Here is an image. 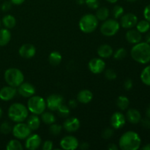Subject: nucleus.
Returning a JSON list of instances; mask_svg holds the SVG:
<instances>
[{"label":"nucleus","instance_id":"obj_31","mask_svg":"<svg viewBox=\"0 0 150 150\" xmlns=\"http://www.w3.org/2000/svg\"><path fill=\"white\" fill-rule=\"evenodd\" d=\"M130 101L126 96H120L117 100V105L121 110H125L129 106Z\"/></svg>","mask_w":150,"mask_h":150},{"label":"nucleus","instance_id":"obj_37","mask_svg":"<svg viewBox=\"0 0 150 150\" xmlns=\"http://www.w3.org/2000/svg\"><path fill=\"white\" fill-rule=\"evenodd\" d=\"M123 13H124V9H123V7H122V6H114L112 11V14L113 16H114V18H119L122 17Z\"/></svg>","mask_w":150,"mask_h":150},{"label":"nucleus","instance_id":"obj_27","mask_svg":"<svg viewBox=\"0 0 150 150\" xmlns=\"http://www.w3.org/2000/svg\"><path fill=\"white\" fill-rule=\"evenodd\" d=\"M109 16V10L107 7H103L98 8L95 16L100 21H105Z\"/></svg>","mask_w":150,"mask_h":150},{"label":"nucleus","instance_id":"obj_50","mask_svg":"<svg viewBox=\"0 0 150 150\" xmlns=\"http://www.w3.org/2000/svg\"><path fill=\"white\" fill-rule=\"evenodd\" d=\"M143 150H150V144H147L145 145L144 146L142 147Z\"/></svg>","mask_w":150,"mask_h":150},{"label":"nucleus","instance_id":"obj_14","mask_svg":"<svg viewBox=\"0 0 150 150\" xmlns=\"http://www.w3.org/2000/svg\"><path fill=\"white\" fill-rule=\"evenodd\" d=\"M18 53L19 55L23 58L31 59L36 54V48L32 44H23L19 48Z\"/></svg>","mask_w":150,"mask_h":150},{"label":"nucleus","instance_id":"obj_7","mask_svg":"<svg viewBox=\"0 0 150 150\" xmlns=\"http://www.w3.org/2000/svg\"><path fill=\"white\" fill-rule=\"evenodd\" d=\"M120 24L114 19H108L103 23L100 26V32L106 37L114 36L118 32Z\"/></svg>","mask_w":150,"mask_h":150},{"label":"nucleus","instance_id":"obj_55","mask_svg":"<svg viewBox=\"0 0 150 150\" xmlns=\"http://www.w3.org/2000/svg\"><path fill=\"white\" fill-rule=\"evenodd\" d=\"M126 1H129V2H134V1H137V0H126Z\"/></svg>","mask_w":150,"mask_h":150},{"label":"nucleus","instance_id":"obj_32","mask_svg":"<svg viewBox=\"0 0 150 150\" xmlns=\"http://www.w3.org/2000/svg\"><path fill=\"white\" fill-rule=\"evenodd\" d=\"M6 149L7 150H22L23 146H22L21 143L19 141L13 139V140L10 141L7 143Z\"/></svg>","mask_w":150,"mask_h":150},{"label":"nucleus","instance_id":"obj_1","mask_svg":"<svg viewBox=\"0 0 150 150\" xmlns=\"http://www.w3.org/2000/svg\"><path fill=\"white\" fill-rule=\"evenodd\" d=\"M142 144L140 136L134 131H127L120 137L119 146L122 150H137Z\"/></svg>","mask_w":150,"mask_h":150},{"label":"nucleus","instance_id":"obj_51","mask_svg":"<svg viewBox=\"0 0 150 150\" xmlns=\"http://www.w3.org/2000/svg\"><path fill=\"white\" fill-rule=\"evenodd\" d=\"M146 42L150 44V32L146 35Z\"/></svg>","mask_w":150,"mask_h":150},{"label":"nucleus","instance_id":"obj_46","mask_svg":"<svg viewBox=\"0 0 150 150\" xmlns=\"http://www.w3.org/2000/svg\"><path fill=\"white\" fill-rule=\"evenodd\" d=\"M25 0H10L12 4H16V5H19V4H21L22 3L24 2Z\"/></svg>","mask_w":150,"mask_h":150},{"label":"nucleus","instance_id":"obj_38","mask_svg":"<svg viewBox=\"0 0 150 150\" xmlns=\"http://www.w3.org/2000/svg\"><path fill=\"white\" fill-rule=\"evenodd\" d=\"M84 1L89 8L97 10L99 7L100 2L98 0H85Z\"/></svg>","mask_w":150,"mask_h":150},{"label":"nucleus","instance_id":"obj_11","mask_svg":"<svg viewBox=\"0 0 150 150\" xmlns=\"http://www.w3.org/2000/svg\"><path fill=\"white\" fill-rule=\"evenodd\" d=\"M138 23V18L133 13H127L122 15L120 21V24L125 29H131Z\"/></svg>","mask_w":150,"mask_h":150},{"label":"nucleus","instance_id":"obj_45","mask_svg":"<svg viewBox=\"0 0 150 150\" xmlns=\"http://www.w3.org/2000/svg\"><path fill=\"white\" fill-rule=\"evenodd\" d=\"M124 87L126 90H130V89H132V87H133V81H132L131 79H127L125 81Z\"/></svg>","mask_w":150,"mask_h":150},{"label":"nucleus","instance_id":"obj_26","mask_svg":"<svg viewBox=\"0 0 150 150\" xmlns=\"http://www.w3.org/2000/svg\"><path fill=\"white\" fill-rule=\"evenodd\" d=\"M62 55L58 51H53V52H51L50 54L49 57H48L50 64L54 66L59 64L60 62H62Z\"/></svg>","mask_w":150,"mask_h":150},{"label":"nucleus","instance_id":"obj_6","mask_svg":"<svg viewBox=\"0 0 150 150\" xmlns=\"http://www.w3.org/2000/svg\"><path fill=\"white\" fill-rule=\"evenodd\" d=\"M28 110L34 114L40 115L45 111L46 103L45 100L40 96H32L27 103Z\"/></svg>","mask_w":150,"mask_h":150},{"label":"nucleus","instance_id":"obj_24","mask_svg":"<svg viewBox=\"0 0 150 150\" xmlns=\"http://www.w3.org/2000/svg\"><path fill=\"white\" fill-rule=\"evenodd\" d=\"M11 39V34L8 29H0V46L7 45Z\"/></svg>","mask_w":150,"mask_h":150},{"label":"nucleus","instance_id":"obj_36","mask_svg":"<svg viewBox=\"0 0 150 150\" xmlns=\"http://www.w3.org/2000/svg\"><path fill=\"white\" fill-rule=\"evenodd\" d=\"M57 111H58L60 117H66L70 114V108L65 105H63L62 104L57 109Z\"/></svg>","mask_w":150,"mask_h":150},{"label":"nucleus","instance_id":"obj_25","mask_svg":"<svg viewBox=\"0 0 150 150\" xmlns=\"http://www.w3.org/2000/svg\"><path fill=\"white\" fill-rule=\"evenodd\" d=\"M2 23L7 29H13L16 25V19L11 15H7L2 18Z\"/></svg>","mask_w":150,"mask_h":150},{"label":"nucleus","instance_id":"obj_9","mask_svg":"<svg viewBox=\"0 0 150 150\" xmlns=\"http://www.w3.org/2000/svg\"><path fill=\"white\" fill-rule=\"evenodd\" d=\"M61 148L65 150L76 149L79 146V141L73 136H67L63 138L60 142Z\"/></svg>","mask_w":150,"mask_h":150},{"label":"nucleus","instance_id":"obj_44","mask_svg":"<svg viewBox=\"0 0 150 150\" xmlns=\"http://www.w3.org/2000/svg\"><path fill=\"white\" fill-rule=\"evenodd\" d=\"M141 122H142V126H143L144 128L150 129V119H143V120H141Z\"/></svg>","mask_w":150,"mask_h":150},{"label":"nucleus","instance_id":"obj_34","mask_svg":"<svg viewBox=\"0 0 150 150\" xmlns=\"http://www.w3.org/2000/svg\"><path fill=\"white\" fill-rule=\"evenodd\" d=\"M114 54V58L116 59H122L127 55V51L124 48H118Z\"/></svg>","mask_w":150,"mask_h":150},{"label":"nucleus","instance_id":"obj_57","mask_svg":"<svg viewBox=\"0 0 150 150\" xmlns=\"http://www.w3.org/2000/svg\"><path fill=\"white\" fill-rule=\"evenodd\" d=\"M0 26H1V21H0Z\"/></svg>","mask_w":150,"mask_h":150},{"label":"nucleus","instance_id":"obj_23","mask_svg":"<svg viewBox=\"0 0 150 150\" xmlns=\"http://www.w3.org/2000/svg\"><path fill=\"white\" fill-rule=\"evenodd\" d=\"M26 124L32 130H38L40 125V120L37 114H32L27 117Z\"/></svg>","mask_w":150,"mask_h":150},{"label":"nucleus","instance_id":"obj_53","mask_svg":"<svg viewBox=\"0 0 150 150\" xmlns=\"http://www.w3.org/2000/svg\"><path fill=\"white\" fill-rule=\"evenodd\" d=\"M107 1H108V2H109V3H112V4H114V3H116L117 2V1H118V0H106Z\"/></svg>","mask_w":150,"mask_h":150},{"label":"nucleus","instance_id":"obj_40","mask_svg":"<svg viewBox=\"0 0 150 150\" xmlns=\"http://www.w3.org/2000/svg\"><path fill=\"white\" fill-rule=\"evenodd\" d=\"M114 134V130L111 128H106L104 130V131L103 132L102 136L103 139H108L111 137Z\"/></svg>","mask_w":150,"mask_h":150},{"label":"nucleus","instance_id":"obj_13","mask_svg":"<svg viewBox=\"0 0 150 150\" xmlns=\"http://www.w3.org/2000/svg\"><path fill=\"white\" fill-rule=\"evenodd\" d=\"M18 87V92L23 98H30L35 93V86L30 83H22Z\"/></svg>","mask_w":150,"mask_h":150},{"label":"nucleus","instance_id":"obj_56","mask_svg":"<svg viewBox=\"0 0 150 150\" xmlns=\"http://www.w3.org/2000/svg\"><path fill=\"white\" fill-rule=\"evenodd\" d=\"M78 1H79V3H82V2H83V1H84L85 0H78Z\"/></svg>","mask_w":150,"mask_h":150},{"label":"nucleus","instance_id":"obj_5","mask_svg":"<svg viewBox=\"0 0 150 150\" xmlns=\"http://www.w3.org/2000/svg\"><path fill=\"white\" fill-rule=\"evenodd\" d=\"M98 19L92 14L84 15L79 21V28L84 33H91L97 29Z\"/></svg>","mask_w":150,"mask_h":150},{"label":"nucleus","instance_id":"obj_8","mask_svg":"<svg viewBox=\"0 0 150 150\" xmlns=\"http://www.w3.org/2000/svg\"><path fill=\"white\" fill-rule=\"evenodd\" d=\"M13 134L16 139H25L31 134V130L29 126L27 125L26 123L18 122L16 125L13 127Z\"/></svg>","mask_w":150,"mask_h":150},{"label":"nucleus","instance_id":"obj_3","mask_svg":"<svg viewBox=\"0 0 150 150\" xmlns=\"http://www.w3.org/2000/svg\"><path fill=\"white\" fill-rule=\"evenodd\" d=\"M28 108L21 103H13L9 108L8 117L15 122H22L27 119Z\"/></svg>","mask_w":150,"mask_h":150},{"label":"nucleus","instance_id":"obj_43","mask_svg":"<svg viewBox=\"0 0 150 150\" xmlns=\"http://www.w3.org/2000/svg\"><path fill=\"white\" fill-rule=\"evenodd\" d=\"M53 149V142L51 141H46L42 144L43 150H51Z\"/></svg>","mask_w":150,"mask_h":150},{"label":"nucleus","instance_id":"obj_33","mask_svg":"<svg viewBox=\"0 0 150 150\" xmlns=\"http://www.w3.org/2000/svg\"><path fill=\"white\" fill-rule=\"evenodd\" d=\"M62 130V126L59 124H54V123L51 124L49 127L50 133L54 136H57V135L59 134Z\"/></svg>","mask_w":150,"mask_h":150},{"label":"nucleus","instance_id":"obj_22","mask_svg":"<svg viewBox=\"0 0 150 150\" xmlns=\"http://www.w3.org/2000/svg\"><path fill=\"white\" fill-rule=\"evenodd\" d=\"M113 53L112 48L107 44L100 45L98 49V54L100 58H109L113 55Z\"/></svg>","mask_w":150,"mask_h":150},{"label":"nucleus","instance_id":"obj_18","mask_svg":"<svg viewBox=\"0 0 150 150\" xmlns=\"http://www.w3.org/2000/svg\"><path fill=\"white\" fill-rule=\"evenodd\" d=\"M63 127L67 132H75L80 127V122L76 117H71L64 121Z\"/></svg>","mask_w":150,"mask_h":150},{"label":"nucleus","instance_id":"obj_28","mask_svg":"<svg viewBox=\"0 0 150 150\" xmlns=\"http://www.w3.org/2000/svg\"><path fill=\"white\" fill-rule=\"evenodd\" d=\"M41 120L47 125H51L56 122V117L52 113L43 112L41 114Z\"/></svg>","mask_w":150,"mask_h":150},{"label":"nucleus","instance_id":"obj_29","mask_svg":"<svg viewBox=\"0 0 150 150\" xmlns=\"http://www.w3.org/2000/svg\"><path fill=\"white\" fill-rule=\"evenodd\" d=\"M136 26V29L140 33H146L149 31L150 28V23L146 20H142L138 22Z\"/></svg>","mask_w":150,"mask_h":150},{"label":"nucleus","instance_id":"obj_49","mask_svg":"<svg viewBox=\"0 0 150 150\" xmlns=\"http://www.w3.org/2000/svg\"><path fill=\"white\" fill-rule=\"evenodd\" d=\"M108 149L109 150H117L118 149V147H117L114 144H111L108 146Z\"/></svg>","mask_w":150,"mask_h":150},{"label":"nucleus","instance_id":"obj_12","mask_svg":"<svg viewBox=\"0 0 150 150\" xmlns=\"http://www.w3.org/2000/svg\"><path fill=\"white\" fill-rule=\"evenodd\" d=\"M88 66H89V70L92 73L98 74V73H101L104 70L105 67V63L102 59L94 58L89 61Z\"/></svg>","mask_w":150,"mask_h":150},{"label":"nucleus","instance_id":"obj_19","mask_svg":"<svg viewBox=\"0 0 150 150\" xmlns=\"http://www.w3.org/2000/svg\"><path fill=\"white\" fill-rule=\"evenodd\" d=\"M126 40L128 41L130 43L132 44H136L141 42L142 39V34L136 29H130V30L127 31V33L125 35Z\"/></svg>","mask_w":150,"mask_h":150},{"label":"nucleus","instance_id":"obj_17","mask_svg":"<svg viewBox=\"0 0 150 150\" xmlns=\"http://www.w3.org/2000/svg\"><path fill=\"white\" fill-rule=\"evenodd\" d=\"M17 93L16 87L8 86H4L0 89V99L4 101H9L13 99Z\"/></svg>","mask_w":150,"mask_h":150},{"label":"nucleus","instance_id":"obj_48","mask_svg":"<svg viewBox=\"0 0 150 150\" xmlns=\"http://www.w3.org/2000/svg\"><path fill=\"white\" fill-rule=\"evenodd\" d=\"M80 148L81 149H87L88 148H89V144H88L87 143H86V142L82 143L80 145Z\"/></svg>","mask_w":150,"mask_h":150},{"label":"nucleus","instance_id":"obj_30","mask_svg":"<svg viewBox=\"0 0 150 150\" xmlns=\"http://www.w3.org/2000/svg\"><path fill=\"white\" fill-rule=\"evenodd\" d=\"M141 79L144 84L150 86V65L145 67L141 74Z\"/></svg>","mask_w":150,"mask_h":150},{"label":"nucleus","instance_id":"obj_15","mask_svg":"<svg viewBox=\"0 0 150 150\" xmlns=\"http://www.w3.org/2000/svg\"><path fill=\"white\" fill-rule=\"evenodd\" d=\"M41 144V139L40 136L38 134L29 135L26 138V143H25V146L27 149L29 150H35L40 147Z\"/></svg>","mask_w":150,"mask_h":150},{"label":"nucleus","instance_id":"obj_20","mask_svg":"<svg viewBox=\"0 0 150 150\" xmlns=\"http://www.w3.org/2000/svg\"><path fill=\"white\" fill-rule=\"evenodd\" d=\"M93 95L92 92L88 89H83L80 91L77 95V100L79 103L83 104H87L92 101Z\"/></svg>","mask_w":150,"mask_h":150},{"label":"nucleus","instance_id":"obj_47","mask_svg":"<svg viewBox=\"0 0 150 150\" xmlns=\"http://www.w3.org/2000/svg\"><path fill=\"white\" fill-rule=\"evenodd\" d=\"M69 105H70L71 108H74V107H76L77 105V103H76V101L75 100H71L69 102Z\"/></svg>","mask_w":150,"mask_h":150},{"label":"nucleus","instance_id":"obj_4","mask_svg":"<svg viewBox=\"0 0 150 150\" xmlns=\"http://www.w3.org/2000/svg\"><path fill=\"white\" fill-rule=\"evenodd\" d=\"M4 79L9 86L18 87L24 80L23 73L18 68H9L4 73Z\"/></svg>","mask_w":150,"mask_h":150},{"label":"nucleus","instance_id":"obj_42","mask_svg":"<svg viewBox=\"0 0 150 150\" xmlns=\"http://www.w3.org/2000/svg\"><path fill=\"white\" fill-rule=\"evenodd\" d=\"M144 16L145 18V20L150 23V4L145 7L144 10Z\"/></svg>","mask_w":150,"mask_h":150},{"label":"nucleus","instance_id":"obj_41","mask_svg":"<svg viewBox=\"0 0 150 150\" xmlns=\"http://www.w3.org/2000/svg\"><path fill=\"white\" fill-rule=\"evenodd\" d=\"M11 7H12L11 1H4V2H3V4H1V10H2V11L7 12V11H9V10H10Z\"/></svg>","mask_w":150,"mask_h":150},{"label":"nucleus","instance_id":"obj_21","mask_svg":"<svg viewBox=\"0 0 150 150\" xmlns=\"http://www.w3.org/2000/svg\"><path fill=\"white\" fill-rule=\"evenodd\" d=\"M126 117H127V120L132 124H138L139 122H140L141 120H142L140 112L134 108H130L127 111Z\"/></svg>","mask_w":150,"mask_h":150},{"label":"nucleus","instance_id":"obj_35","mask_svg":"<svg viewBox=\"0 0 150 150\" xmlns=\"http://www.w3.org/2000/svg\"><path fill=\"white\" fill-rule=\"evenodd\" d=\"M12 130H13V128H12L11 125L9 122H4L0 126V132L2 134H9L12 131Z\"/></svg>","mask_w":150,"mask_h":150},{"label":"nucleus","instance_id":"obj_10","mask_svg":"<svg viewBox=\"0 0 150 150\" xmlns=\"http://www.w3.org/2000/svg\"><path fill=\"white\" fill-rule=\"evenodd\" d=\"M63 98L57 94L49 95L46 100V106L51 111H57L59 107L62 104Z\"/></svg>","mask_w":150,"mask_h":150},{"label":"nucleus","instance_id":"obj_39","mask_svg":"<svg viewBox=\"0 0 150 150\" xmlns=\"http://www.w3.org/2000/svg\"><path fill=\"white\" fill-rule=\"evenodd\" d=\"M105 76L108 80H114L117 78V73L111 69H108L105 73Z\"/></svg>","mask_w":150,"mask_h":150},{"label":"nucleus","instance_id":"obj_2","mask_svg":"<svg viewBox=\"0 0 150 150\" xmlns=\"http://www.w3.org/2000/svg\"><path fill=\"white\" fill-rule=\"evenodd\" d=\"M130 54L133 59L141 64L150 62V44L146 42L136 43L132 48Z\"/></svg>","mask_w":150,"mask_h":150},{"label":"nucleus","instance_id":"obj_16","mask_svg":"<svg viewBox=\"0 0 150 150\" xmlns=\"http://www.w3.org/2000/svg\"><path fill=\"white\" fill-rule=\"evenodd\" d=\"M125 117L121 112H115L111 116V125L114 128H122L125 125Z\"/></svg>","mask_w":150,"mask_h":150},{"label":"nucleus","instance_id":"obj_52","mask_svg":"<svg viewBox=\"0 0 150 150\" xmlns=\"http://www.w3.org/2000/svg\"><path fill=\"white\" fill-rule=\"evenodd\" d=\"M146 115H147L148 118L150 119V106L148 108L147 111H146Z\"/></svg>","mask_w":150,"mask_h":150},{"label":"nucleus","instance_id":"obj_54","mask_svg":"<svg viewBox=\"0 0 150 150\" xmlns=\"http://www.w3.org/2000/svg\"><path fill=\"white\" fill-rule=\"evenodd\" d=\"M2 114H3L2 109H1V108H0V119H1V117H2Z\"/></svg>","mask_w":150,"mask_h":150}]
</instances>
